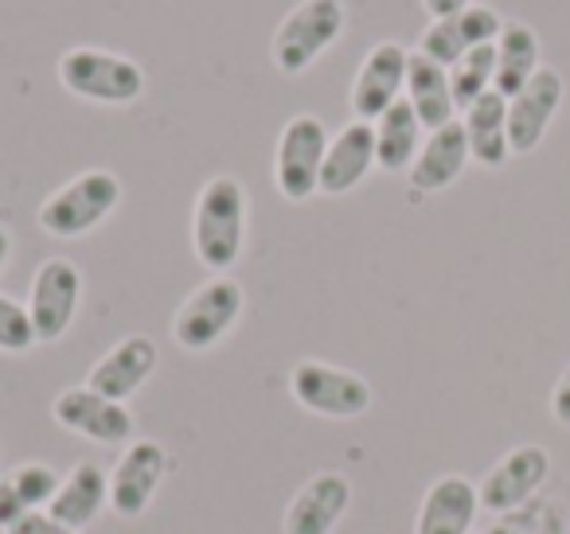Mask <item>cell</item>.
Segmentation results:
<instances>
[{"label":"cell","mask_w":570,"mask_h":534,"mask_svg":"<svg viewBox=\"0 0 570 534\" xmlns=\"http://www.w3.org/2000/svg\"><path fill=\"white\" fill-rule=\"evenodd\" d=\"M246 188L235 176H212L199 188L196 211H191V246L207 269L223 274L243 258L246 246Z\"/></svg>","instance_id":"cell-1"},{"label":"cell","mask_w":570,"mask_h":534,"mask_svg":"<svg viewBox=\"0 0 570 534\" xmlns=\"http://www.w3.org/2000/svg\"><path fill=\"white\" fill-rule=\"evenodd\" d=\"M121 204V180L110 168H90L79 172L75 180H67L63 188H56L40 204L36 219L51 238H82L106 222L114 215V207Z\"/></svg>","instance_id":"cell-2"},{"label":"cell","mask_w":570,"mask_h":534,"mask_svg":"<svg viewBox=\"0 0 570 534\" xmlns=\"http://www.w3.org/2000/svg\"><path fill=\"white\" fill-rule=\"evenodd\" d=\"M56 75L75 98H87V102H98V106H129L145 95L141 63L106 48L63 51Z\"/></svg>","instance_id":"cell-3"},{"label":"cell","mask_w":570,"mask_h":534,"mask_svg":"<svg viewBox=\"0 0 570 534\" xmlns=\"http://www.w3.org/2000/svg\"><path fill=\"white\" fill-rule=\"evenodd\" d=\"M344 0H302L285 12L269 40V59L282 75H302L344 36Z\"/></svg>","instance_id":"cell-4"},{"label":"cell","mask_w":570,"mask_h":534,"mask_svg":"<svg viewBox=\"0 0 570 534\" xmlns=\"http://www.w3.org/2000/svg\"><path fill=\"white\" fill-rule=\"evenodd\" d=\"M243 285L227 274H215L207 277L199 289H191V297L176 308L173 316V339L184 347V352H207L215 347L235 320L243 316Z\"/></svg>","instance_id":"cell-5"},{"label":"cell","mask_w":570,"mask_h":534,"mask_svg":"<svg viewBox=\"0 0 570 534\" xmlns=\"http://www.w3.org/2000/svg\"><path fill=\"white\" fill-rule=\"evenodd\" d=\"M328 129L313 113H294L277 134L274 184L289 204H305L321 191V165H325Z\"/></svg>","instance_id":"cell-6"},{"label":"cell","mask_w":570,"mask_h":534,"mask_svg":"<svg viewBox=\"0 0 570 534\" xmlns=\"http://www.w3.org/2000/svg\"><path fill=\"white\" fill-rule=\"evenodd\" d=\"M289 390L294 398L302 402L305 409L321 417H360L372 409V386L364 383L360 375L344 367H328V363H317V359H302L294 370H289Z\"/></svg>","instance_id":"cell-7"},{"label":"cell","mask_w":570,"mask_h":534,"mask_svg":"<svg viewBox=\"0 0 570 534\" xmlns=\"http://www.w3.org/2000/svg\"><path fill=\"white\" fill-rule=\"evenodd\" d=\"M82 297V274L71 258H48L40 261L32 277V289H28V316H32V328L40 344H56L67 336L75 313H79Z\"/></svg>","instance_id":"cell-8"},{"label":"cell","mask_w":570,"mask_h":534,"mask_svg":"<svg viewBox=\"0 0 570 534\" xmlns=\"http://www.w3.org/2000/svg\"><path fill=\"white\" fill-rule=\"evenodd\" d=\"M406 63L411 51L395 40L375 43L352 79V113L356 121H380L406 90Z\"/></svg>","instance_id":"cell-9"},{"label":"cell","mask_w":570,"mask_h":534,"mask_svg":"<svg viewBox=\"0 0 570 534\" xmlns=\"http://www.w3.org/2000/svg\"><path fill=\"white\" fill-rule=\"evenodd\" d=\"M51 414H56V422L63 429L98 441V445H129V437H134V417H129L126 402L106 398V394L90 390V386L63 390L56 398V406H51Z\"/></svg>","instance_id":"cell-10"},{"label":"cell","mask_w":570,"mask_h":534,"mask_svg":"<svg viewBox=\"0 0 570 534\" xmlns=\"http://www.w3.org/2000/svg\"><path fill=\"white\" fill-rule=\"evenodd\" d=\"M551 476V456L539 445H520L508 456H500L489 468V476L481 479L476 495H481V507L492 515H504V511L528 503L531 495L543 487V479Z\"/></svg>","instance_id":"cell-11"},{"label":"cell","mask_w":570,"mask_h":534,"mask_svg":"<svg viewBox=\"0 0 570 534\" xmlns=\"http://www.w3.org/2000/svg\"><path fill=\"white\" fill-rule=\"evenodd\" d=\"M168 472V453L157 441H134L110 472V507L121 518H137L149 511L160 479Z\"/></svg>","instance_id":"cell-12"},{"label":"cell","mask_w":570,"mask_h":534,"mask_svg":"<svg viewBox=\"0 0 570 534\" xmlns=\"http://www.w3.org/2000/svg\"><path fill=\"white\" fill-rule=\"evenodd\" d=\"M504 20L497 17V9L489 4H469V9L453 12L445 20H430V28L422 32L419 51L434 63H442L450 71L461 56H469L473 48H484V43H497Z\"/></svg>","instance_id":"cell-13"},{"label":"cell","mask_w":570,"mask_h":534,"mask_svg":"<svg viewBox=\"0 0 570 534\" xmlns=\"http://www.w3.org/2000/svg\"><path fill=\"white\" fill-rule=\"evenodd\" d=\"M562 106V75L554 67H539L535 79L508 98V145L512 152H535Z\"/></svg>","instance_id":"cell-14"},{"label":"cell","mask_w":570,"mask_h":534,"mask_svg":"<svg viewBox=\"0 0 570 534\" xmlns=\"http://www.w3.org/2000/svg\"><path fill=\"white\" fill-rule=\"evenodd\" d=\"M352 503V484L341 472H321L289 500L282 518L285 534H333Z\"/></svg>","instance_id":"cell-15"},{"label":"cell","mask_w":570,"mask_h":534,"mask_svg":"<svg viewBox=\"0 0 570 534\" xmlns=\"http://www.w3.org/2000/svg\"><path fill=\"white\" fill-rule=\"evenodd\" d=\"M157 370V344L149 336H126L90 367L87 386L114 402H126L145 386V378Z\"/></svg>","instance_id":"cell-16"},{"label":"cell","mask_w":570,"mask_h":534,"mask_svg":"<svg viewBox=\"0 0 570 534\" xmlns=\"http://www.w3.org/2000/svg\"><path fill=\"white\" fill-rule=\"evenodd\" d=\"M375 168V126L372 121H348L336 137H328L325 165H321V191L325 196H348L364 184Z\"/></svg>","instance_id":"cell-17"},{"label":"cell","mask_w":570,"mask_h":534,"mask_svg":"<svg viewBox=\"0 0 570 534\" xmlns=\"http://www.w3.org/2000/svg\"><path fill=\"white\" fill-rule=\"evenodd\" d=\"M476 511H481L476 484L450 472L426 487L419 518H414V534H473Z\"/></svg>","instance_id":"cell-18"},{"label":"cell","mask_w":570,"mask_h":534,"mask_svg":"<svg viewBox=\"0 0 570 534\" xmlns=\"http://www.w3.org/2000/svg\"><path fill=\"white\" fill-rule=\"evenodd\" d=\"M469 137L461 121H450V126L434 129V134L422 141L419 157L411 165V188L414 191H445L469 165Z\"/></svg>","instance_id":"cell-19"},{"label":"cell","mask_w":570,"mask_h":534,"mask_svg":"<svg viewBox=\"0 0 570 534\" xmlns=\"http://www.w3.org/2000/svg\"><path fill=\"white\" fill-rule=\"evenodd\" d=\"M406 102L419 113L422 129H442L450 121H458V102H453L450 90V71L434 59H426L422 51H411V63H406Z\"/></svg>","instance_id":"cell-20"},{"label":"cell","mask_w":570,"mask_h":534,"mask_svg":"<svg viewBox=\"0 0 570 534\" xmlns=\"http://www.w3.org/2000/svg\"><path fill=\"white\" fill-rule=\"evenodd\" d=\"M106 503H110V472L82 461L71 468V476H63L59 495L51 500L48 511L59 518V523L71 526V531H82V526H90L98 515H102Z\"/></svg>","instance_id":"cell-21"},{"label":"cell","mask_w":570,"mask_h":534,"mask_svg":"<svg viewBox=\"0 0 570 534\" xmlns=\"http://www.w3.org/2000/svg\"><path fill=\"white\" fill-rule=\"evenodd\" d=\"M469 137V157L484 168H500L512 157V145H508V98L489 90L481 95L461 118Z\"/></svg>","instance_id":"cell-22"},{"label":"cell","mask_w":570,"mask_h":534,"mask_svg":"<svg viewBox=\"0 0 570 534\" xmlns=\"http://www.w3.org/2000/svg\"><path fill=\"white\" fill-rule=\"evenodd\" d=\"M539 36L531 24L523 20H504L497 36V79H492V90L504 98H515L539 71Z\"/></svg>","instance_id":"cell-23"},{"label":"cell","mask_w":570,"mask_h":534,"mask_svg":"<svg viewBox=\"0 0 570 534\" xmlns=\"http://www.w3.org/2000/svg\"><path fill=\"white\" fill-rule=\"evenodd\" d=\"M375 126V168L383 172H411L414 157L422 149V121L406 98H399Z\"/></svg>","instance_id":"cell-24"},{"label":"cell","mask_w":570,"mask_h":534,"mask_svg":"<svg viewBox=\"0 0 570 534\" xmlns=\"http://www.w3.org/2000/svg\"><path fill=\"white\" fill-rule=\"evenodd\" d=\"M492 79H497V43H484V48H473L469 56H461L450 67V90L458 110H469L476 98L489 95Z\"/></svg>","instance_id":"cell-25"},{"label":"cell","mask_w":570,"mask_h":534,"mask_svg":"<svg viewBox=\"0 0 570 534\" xmlns=\"http://www.w3.org/2000/svg\"><path fill=\"white\" fill-rule=\"evenodd\" d=\"M12 487L20 492L28 511H40V507H51V500L59 495V472L48 468V464H20V468L9 472Z\"/></svg>","instance_id":"cell-26"},{"label":"cell","mask_w":570,"mask_h":534,"mask_svg":"<svg viewBox=\"0 0 570 534\" xmlns=\"http://www.w3.org/2000/svg\"><path fill=\"white\" fill-rule=\"evenodd\" d=\"M36 344H40V339H36L28 305H20V300L0 293V352L20 355V352H32Z\"/></svg>","instance_id":"cell-27"},{"label":"cell","mask_w":570,"mask_h":534,"mask_svg":"<svg viewBox=\"0 0 570 534\" xmlns=\"http://www.w3.org/2000/svg\"><path fill=\"white\" fill-rule=\"evenodd\" d=\"M9 534H82V531H71L67 523H59L51 511H28L17 526H9Z\"/></svg>","instance_id":"cell-28"},{"label":"cell","mask_w":570,"mask_h":534,"mask_svg":"<svg viewBox=\"0 0 570 534\" xmlns=\"http://www.w3.org/2000/svg\"><path fill=\"white\" fill-rule=\"evenodd\" d=\"M24 515H28L24 500H20V492L12 487V479L4 476V479H0V531H9V526H17Z\"/></svg>","instance_id":"cell-29"},{"label":"cell","mask_w":570,"mask_h":534,"mask_svg":"<svg viewBox=\"0 0 570 534\" xmlns=\"http://www.w3.org/2000/svg\"><path fill=\"white\" fill-rule=\"evenodd\" d=\"M551 414H554V422L570 429V367L562 370L559 383H554V390H551Z\"/></svg>","instance_id":"cell-30"},{"label":"cell","mask_w":570,"mask_h":534,"mask_svg":"<svg viewBox=\"0 0 570 534\" xmlns=\"http://www.w3.org/2000/svg\"><path fill=\"white\" fill-rule=\"evenodd\" d=\"M473 0H422V9L430 12V20H445V17H453V12H461V9H469Z\"/></svg>","instance_id":"cell-31"},{"label":"cell","mask_w":570,"mask_h":534,"mask_svg":"<svg viewBox=\"0 0 570 534\" xmlns=\"http://www.w3.org/2000/svg\"><path fill=\"white\" fill-rule=\"evenodd\" d=\"M9 254H12V235H9V227H0V269H4Z\"/></svg>","instance_id":"cell-32"},{"label":"cell","mask_w":570,"mask_h":534,"mask_svg":"<svg viewBox=\"0 0 570 534\" xmlns=\"http://www.w3.org/2000/svg\"><path fill=\"white\" fill-rule=\"evenodd\" d=\"M484 534H523V531H515V526H508V523H497V526H489Z\"/></svg>","instance_id":"cell-33"}]
</instances>
